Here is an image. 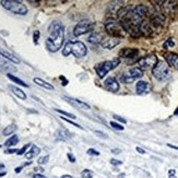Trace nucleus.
<instances>
[{
    "label": "nucleus",
    "instance_id": "obj_1",
    "mask_svg": "<svg viewBox=\"0 0 178 178\" xmlns=\"http://www.w3.org/2000/svg\"><path fill=\"white\" fill-rule=\"evenodd\" d=\"M64 40V27L59 21L51 22L48 26V37L46 40V47L51 53H56L61 48Z\"/></svg>",
    "mask_w": 178,
    "mask_h": 178
},
{
    "label": "nucleus",
    "instance_id": "obj_2",
    "mask_svg": "<svg viewBox=\"0 0 178 178\" xmlns=\"http://www.w3.org/2000/svg\"><path fill=\"white\" fill-rule=\"evenodd\" d=\"M88 53V48L86 46L82 43V42H67L64 45V49H62V55L64 57H68L69 55H73L77 58H81L84 57Z\"/></svg>",
    "mask_w": 178,
    "mask_h": 178
},
{
    "label": "nucleus",
    "instance_id": "obj_3",
    "mask_svg": "<svg viewBox=\"0 0 178 178\" xmlns=\"http://www.w3.org/2000/svg\"><path fill=\"white\" fill-rule=\"evenodd\" d=\"M1 5L5 8V10L10 11L14 14L19 15H25L27 13V8L24 3H22L20 1L16 0H2Z\"/></svg>",
    "mask_w": 178,
    "mask_h": 178
},
{
    "label": "nucleus",
    "instance_id": "obj_4",
    "mask_svg": "<svg viewBox=\"0 0 178 178\" xmlns=\"http://www.w3.org/2000/svg\"><path fill=\"white\" fill-rule=\"evenodd\" d=\"M119 64H120V58L119 57H117V58H115L113 60H106L104 62H102V64L96 66V68H95L96 73H97L99 78H104L110 70L115 69Z\"/></svg>",
    "mask_w": 178,
    "mask_h": 178
},
{
    "label": "nucleus",
    "instance_id": "obj_5",
    "mask_svg": "<svg viewBox=\"0 0 178 178\" xmlns=\"http://www.w3.org/2000/svg\"><path fill=\"white\" fill-rule=\"evenodd\" d=\"M152 72H153L154 78L157 79L158 81H165L170 75L169 66L165 61H158L157 64H156V66L153 68Z\"/></svg>",
    "mask_w": 178,
    "mask_h": 178
},
{
    "label": "nucleus",
    "instance_id": "obj_6",
    "mask_svg": "<svg viewBox=\"0 0 178 178\" xmlns=\"http://www.w3.org/2000/svg\"><path fill=\"white\" fill-rule=\"evenodd\" d=\"M148 12V8L145 5H137L134 10L129 13V20L131 22H134V24H141V21L143 20V18L145 16Z\"/></svg>",
    "mask_w": 178,
    "mask_h": 178
},
{
    "label": "nucleus",
    "instance_id": "obj_7",
    "mask_svg": "<svg viewBox=\"0 0 178 178\" xmlns=\"http://www.w3.org/2000/svg\"><path fill=\"white\" fill-rule=\"evenodd\" d=\"M94 27V23L90 20H82L80 21L78 24L74 26L73 29V35L74 36H81V35L85 34L90 32L91 30H93Z\"/></svg>",
    "mask_w": 178,
    "mask_h": 178
},
{
    "label": "nucleus",
    "instance_id": "obj_8",
    "mask_svg": "<svg viewBox=\"0 0 178 178\" xmlns=\"http://www.w3.org/2000/svg\"><path fill=\"white\" fill-rule=\"evenodd\" d=\"M157 58L154 56V55H150V56H147L144 58H141V59L138 61V64L140 66V69H151V68H154L156 64H157Z\"/></svg>",
    "mask_w": 178,
    "mask_h": 178
},
{
    "label": "nucleus",
    "instance_id": "obj_9",
    "mask_svg": "<svg viewBox=\"0 0 178 178\" xmlns=\"http://www.w3.org/2000/svg\"><path fill=\"white\" fill-rule=\"evenodd\" d=\"M142 75H143V71L140 68H132V69L129 70L128 73L125 74L123 77V80H124L125 83H131L134 80L142 78Z\"/></svg>",
    "mask_w": 178,
    "mask_h": 178
},
{
    "label": "nucleus",
    "instance_id": "obj_10",
    "mask_svg": "<svg viewBox=\"0 0 178 178\" xmlns=\"http://www.w3.org/2000/svg\"><path fill=\"white\" fill-rule=\"evenodd\" d=\"M105 29L107 31V33L112 35H119L120 31H121V27L119 26L118 22L114 19H110V20H107L106 23H105Z\"/></svg>",
    "mask_w": 178,
    "mask_h": 178
},
{
    "label": "nucleus",
    "instance_id": "obj_11",
    "mask_svg": "<svg viewBox=\"0 0 178 178\" xmlns=\"http://www.w3.org/2000/svg\"><path fill=\"white\" fill-rule=\"evenodd\" d=\"M64 99H66L70 105H72L74 107L79 109H84V110H89L91 109V106H90L88 103H85L83 101H80V99H72V97H69V96H64Z\"/></svg>",
    "mask_w": 178,
    "mask_h": 178
},
{
    "label": "nucleus",
    "instance_id": "obj_12",
    "mask_svg": "<svg viewBox=\"0 0 178 178\" xmlns=\"http://www.w3.org/2000/svg\"><path fill=\"white\" fill-rule=\"evenodd\" d=\"M119 44H120V38H118V37H108V38L103 40L101 43L102 47L105 49H113Z\"/></svg>",
    "mask_w": 178,
    "mask_h": 178
},
{
    "label": "nucleus",
    "instance_id": "obj_13",
    "mask_svg": "<svg viewBox=\"0 0 178 178\" xmlns=\"http://www.w3.org/2000/svg\"><path fill=\"white\" fill-rule=\"evenodd\" d=\"M105 88L107 90H109L110 92H118L119 91V83L118 81L115 79V78H113V77H109V78H107V79L105 80Z\"/></svg>",
    "mask_w": 178,
    "mask_h": 178
},
{
    "label": "nucleus",
    "instance_id": "obj_14",
    "mask_svg": "<svg viewBox=\"0 0 178 178\" xmlns=\"http://www.w3.org/2000/svg\"><path fill=\"white\" fill-rule=\"evenodd\" d=\"M55 137H56V140H58V141H66V140H69L71 138V134L67 129L60 128L56 131Z\"/></svg>",
    "mask_w": 178,
    "mask_h": 178
},
{
    "label": "nucleus",
    "instance_id": "obj_15",
    "mask_svg": "<svg viewBox=\"0 0 178 178\" xmlns=\"http://www.w3.org/2000/svg\"><path fill=\"white\" fill-rule=\"evenodd\" d=\"M136 91L138 94H147L150 91V84L145 81H138L136 85Z\"/></svg>",
    "mask_w": 178,
    "mask_h": 178
},
{
    "label": "nucleus",
    "instance_id": "obj_16",
    "mask_svg": "<svg viewBox=\"0 0 178 178\" xmlns=\"http://www.w3.org/2000/svg\"><path fill=\"white\" fill-rule=\"evenodd\" d=\"M137 55H138V49L136 48H124L119 53V56L123 58H132Z\"/></svg>",
    "mask_w": 178,
    "mask_h": 178
},
{
    "label": "nucleus",
    "instance_id": "obj_17",
    "mask_svg": "<svg viewBox=\"0 0 178 178\" xmlns=\"http://www.w3.org/2000/svg\"><path fill=\"white\" fill-rule=\"evenodd\" d=\"M0 56L2 57V58H5V59H8L9 61L11 62H13V64H20V59L19 58H16L14 55L10 54L9 51H7V50H3L0 48Z\"/></svg>",
    "mask_w": 178,
    "mask_h": 178
},
{
    "label": "nucleus",
    "instance_id": "obj_18",
    "mask_svg": "<svg viewBox=\"0 0 178 178\" xmlns=\"http://www.w3.org/2000/svg\"><path fill=\"white\" fill-rule=\"evenodd\" d=\"M166 61L169 66H172L173 68L178 71V56L176 54H167L166 55Z\"/></svg>",
    "mask_w": 178,
    "mask_h": 178
},
{
    "label": "nucleus",
    "instance_id": "obj_19",
    "mask_svg": "<svg viewBox=\"0 0 178 178\" xmlns=\"http://www.w3.org/2000/svg\"><path fill=\"white\" fill-rule=\"evenodd\" d=\"M9 90H10L11 92H12L16 97H19V99H22V101H25V99H26V94H25L21 89H19V88H16L14 85H9Z\"/></svg>",
    "mask_w": 178,
    "mask_h": 178
},
{
    "label": "nucleus",
    "instance_id": "obj_20",
    "mask_svg": "<svg viewBox=\"0 0 178 178\" xmlns=\"http://www.w3.org/2000/svg\"><path fill=\"white\" fill-rule=\"evenodd\" d=\"M40 152V149L37 147V145H35V144H33L32 147H31L30 151H27L26 153H25V157L27 158V160H31V158L35 157L36 155H38Z\"/></svg>",
    "mask_w": 178,
    "mask_h": 178
},
{
    "label": "nucleus",
    "instance_id": "obj_21",
    "mask_svg": "<svg viewBox=\"0 0 178 178\" xmlns=\"http://www.w3.org/2000/svg\"><path fill=\"white\" fill-rule=\"evenodd\" d=\"M34 83H36L37 85H40V86H42V88H44L46 90H49V91H54L55 90V88L51 84L44 81V80L40 79V78H34Z\"/></svg>",
    "mask_w": 178,
    "mask_h": 178
},
{
    "label": "nucleus",
    "instance_id": "obj_22",
    "mask_svg": "<svg viewBox=\"0 0 178 178\" xmlns=\"http://www.w3.org/2000/svg\"><path fill=\"white\" fill-rule=\"evenodd\" d=\"M88 40H89V43L91 45H99L102 43V35L99 34V33H93V34H91L89 36V38H88Z\"/></svg>",
    "mask_w": 178,
    "mask_h": 178
},
{
    "label": "nucleus",
    "instance_id": "obj_23",
    "mask_svg": "<svg viewBox=\"0 0 178 178\" xmlns=\"http://www.w3.org/2000/svg\"><path fill=\"white\" fill-rule=\"evenodd\" d=\"M18 142H19V137L16 134H14V136H12L11 138H9L5 141V145L7 148H10V147H14L15 144H18Z\"/></svg>",
    "mask_w": 178,
    "mask_h": 178
},
{
    "label": "nucleus",
    "instance_id": "obj_24",
    "mask_svg": "<svg viewBox=\"0 0 178 178\" xmlns=\"http://www.w3.org/2000/svg\"><path fill=\"white\" fill-rule=\"evenodd\" d=\"M7 77H8V79H10L12 82H14V83L16 84H20V85H23V86H25V88H27L29 85L25 83L24 81H22L21 79H19V78H16V77H14V75H12L11 73H8L7 74Z\"/></svg>",
    "mask_w": 178,
    "mask_h": 178
},
{
    "label": "nucleus",
    "instance_id": "obj_25",
    "mask_svg": "<svg viewBox=\"0 0 178 178\" xmlns=\"http://www.w3.org/2000/svg\"><path fill=\"white\" fill-rule=\"evenodd\" d=\"M16 130V126L15 125H9L8 127H5V129L3 130V136H10Z\"/></svg>",
    "mask_w": 178,
    "mask_h": 178
},
{
    "label": "nucleus",
    "instance_id": "obj_26",
    "mask_svg": "<svg viewBox=\"0 0 178 178\" xmlns=\"http://www.w3.org/2000/svg\"><path fill=\"white\" fill-rule=\"evenodd\" d=\"M82 178H92L93 177V172L90 170V169H83L82 173H81Z\"/></svg>",
    "mask_w": 178,
    "mask_h": 178
},
{
    "label": "nucleus",
    "instance_id": "obj_27",
    "mask_svg": "<svg viewBox=\"0 0 178 178\" xmlns=\"http://www.w3.org/2000/svg\"><path fill=\"white\" fill-rule=\"evenodd\" d=\"M57 113H59V114L64 115V116H66V117H69V118H72V119H75L77 117H75V115L73 114H70V113H68V112H64V110H61V109H55Z\"/></svg>",
    "mask_w": 178,
    "mask_h": 178
},
{
    "label": "nucleus",
    "instance_id": "obj_28",
    "mask_svg": "<svg viewBox=\"0 0 178 178\" xmlns=\"http://www.w3.org/2000/svg\"><path fill=\"white\" fill-rule=\"evenodd\" d=\"M110 126L113 127L114 129H116V130H124L125 127H123L120 124H117V123H115V121H110Z\"/></svg>",
    "mask_w": 178,
    "mask_h": 178
},
{
    "label": "nucleus",
    "instance_id": "obj_29",
    "mask_svg": "<svg viewBox=\"0 0 178 178\" xmlns=\"http://www.w3.org/2000/svg\"><path fill=\"white\" fill-rule=\"evenodd\" d=\"M30 145H31L30 143H27V144H25V145H24V147H23V148H22V149H20V150H18V155H23V154H24V153H26L25 151L27 150V148H30Z\"/></svg>",
    "mask_w": 178,
    "mask_h": 178
},
{
    "label": "nucleus",
    "instance_id": "obj_30",
    "mask_svg": "<svg viewBox=\"0 0 178 178\" xmlns=\"http://www.w3.org/2000/svg\"><path fill=\"white\" fill-rule=\"evenodd\" d=\"M49 161V156L48 155H45V156H42V157L38 158V164H46L47 162Z\"/></svg>",
    "mask_w": 178,
    "mask_h": 178
},
{
    "label": "nucleus",
    "instance_id": "obj_31",
    "mask_svg": "<svg viewBox=\"0 0 178 178\" xmlns=\"http://www.w3.org/2000/svg\"><path fill=\"white\" fill-rule=\"evenodd\" d=\"M40 31H35L34 35H33V40H34V44L37 45L38 44V40H40Z\"/></svg>",
    "mask_w": 178,
    "mask_h": 178
},
{
    "label": "nucleus",
    "instance_id": "obj_32",
    "mask_svg": "<svg viewBox=\"0 0 178 178\" xmlns=\"http://www.w3.org/2000/svg\"><path fill=\"white\" fill-rule=\"evenodd\" d=\"M174 45H175V43L173 42V40H172V38H169V40H167V42L164 44V48H167V47H173Z\"/></svg>",
    "mask_w": 178,
    "mask_h": 178
},
{
    "label": "nucleus",
    "instance_id": "obj_33",
    "mask_svg": "<svg viewBox=\"0 0 178 178\" xmlns=\"http://www.w3.org/2000/svg\"><path fill=\"white\" fill-rule=\"evenodd\" d=\"M60 118L62 119V120H64V121H67V123H69V124H71V125H73V126H75V127H78V128H80V129H83L80 125H78V124H75V123H73V121H71V120H69V119H67V118H64V117H60Z\"/></svg>",
    "mask_w": 178,
    "mask_h": 178
},
{
    "label": "nucleus",
    "instance_id": "obj_34",
    "mask_svg": "<svg viewBox=\"0 0 178 178\" xmlns=\"http://www.w3.org/2000/svg\"><path fill=\"white\" fill-rule=\"evenodd\" d=\"M88 154H89V155H96V156H97V155H99V151H96V150H94V149H89V150H88Z\"/></svg>",
    "mask_w": 178,
    "mask_h": 178
},
{
    "label": "nucleus",
    "instance_id": "obj_35",
    "mask_svg": "<svg viewBox=\"0 0 178 178\" xmlns=\"http://www.w3.org/2000/svg\"><path fill=\"white\" fill-rule=\"evenodd\" d=\"M95 134H97L99 137H101V138H104V139H108V136L106 134H104V132H102V131H95Z\"/></svg>",
    "mask_w": 178,
    "mask_h": 178
},
{
    "label": "nucleus",
    "instance_id": "obj_36",
    "mask_svg": "<svg viewBox=\"0 0 178 178\" xmlns=\"http://www.w3.org/2000/svg\"><path fill=\"white\" fill-rule=\"evenodd\" d=\"M114 118L116 119V120H118V121H121V123H124V124H126V123H127V120H126V119H124L123 117H120V116H117V115H114Z\"/></svg>",
    "mask_w": 178,
    "mask_h": 178
},
{
    "label": "nucleus",
    "instance_id": "obj_37",
    "mask_svg": "<svg viewBox=\"0 0 178 178\" xmlns=\"http://www.w3.org/2000/svg\"><path fill=\"white\" fill-rule=\"evenodd\" d=\"M110 164H113V165H121V162L118 161V160H115V158H112L110 160Z\"/></svg>",
    "mask_w": 178,
    "mask_h": 178
},
{
    "label": "nucleus",
    "instance_id": "obj_38",
    "mask_svg": "<svg viewBox=\"0 0 178 178\" xmlns=\"http://www.w3.org/2000/svg\"><path fill=\"white\" fill-rule=\"evenodd\" d=\"M67 156H68V158H69V161L71 162V163H74V162H75V157H74L71 153H68L67 154Z\"/></svg>",
    "mask_w": 178,
    "mask_h": 178
},
{
    "label": "nucleus",
    "instance_id": "obj_39",
    "mask_svg": "<svg viewBox=\"0 0 178 178\" xmlns=\"http://www.w3.org/2000/svg\"><path fill=\"white\" fill-rule=\"evenodd\" d=\"M176 175V170L175 169H169L168 170V176H175Z\"/></svg>",
    "mask_w": 178,
    "mask_h": 178
},
{
    "label": "nucleus",
    "instance_id": "obj_40",
    "mask_svg": "<svg viewBox=\"0 0 178 178\" xmlns=\"http://www.w3.org/2000/svg\"><path fill=\"white\" fill-rule=\"evenodd\" d=\"M136 150H137V152H139L140 154H145V151H144L143 149H141V148H139V147H137V148H136Z\"/></svg>",
    "mask_w": 178,
    "mask_h": 178
},
{
    "label": "nucleus",
    "instance_id": "obj_41",
    "mask_svg": "<svg viewBox=\"0 0 178 178\" xmlns=\"http://www.w3.org/2000/svg\"><path fill=\"white\" fill-rule=\"evenodd\" d=\"M60 80L62 81V85H67V84H68V80L64 79V77H62V75L60 77Z\"/></svg>",
    "mask_w": 178,
    "mask_h": 178
},
{
    "label": "nucleus",
    "instance_id": "obj_42",
    "mask_svg": "<svg viewBox=\"0 0 178 178\" xmlns=\"http://www.w3.org/2000/svg\"><path fill=\"white\" fill-rule=\"evenodd\" d=\"M33 178H47V177H45L44 175H40V174H35V175H33Z\"/></svg>",
    "mask_w": 178,
    "mask_h": 178
},
{
    "label": "nucleus",
    "instance_id": "obj_43",
    "mask_svg": "<svg viewBox=\"0 0 178 178\" xmlns=\"http://www.w3.org/2000/svg\"><path fill=\"white\" fill-rule=\"evenodd\" d=\"M14 152H18V150H13V149H10V150H7L5 153L11 154V153H14Z\"/></svg>",
    "mask_w": 178,
    "mask_h": 178
},
{
    "label": "nucleus",
    "instance_id": "obj_44",
    "mask_svg": "<svg viewBox=\"0 0 178 178\" xmlns=\"http://www.w3.org/2000/svg\"><path fill=\"white\" fill-rule=\"evenodd\" d=\"M112 152H113L114 154H119L120 152H121V151H120L119 149H113V150H112Z\"/></svg>",
    "mask_w": 178,
    "mask_h": 178
},
{
    "label": "nucleus",
    "instance_id": "obj_45",
    "mask_svg": "<svg viewBox=\"0 0 178 178\" xmlns=\"http://www.w3.org/2000/svg\"><path fill=\"white\" fill-rule=\"evenodd\" d=\"M22 168H23V167H22V166H21V167H16V168H15V173L19 174V173H20V172H21V170H22Z\"/></svg>",
    "mask_w": 178,
    "mask_h": 178
},
{
    "label": "nucleus",
    "instance_id": "obj_46",
    "mask_svg": "<svg viewBox=\"0 0 178 178\" xmlns=\"http://www.w3.org/2000/svg\"><path fill=\"white\" fill-rule=\"evenodd\" d=\"M167 147H169V148H172V149H175V150H177L178 151V147H175V145H172V144H167Z\"/></svg>",
    "mask_w": 178,
    "mask_h": 178
},
{
    "label": "nucleus",
    "instance_id": "obj_47",
    "mask_svg": "<svg viewBox=\"0 0 178 178\" xmlns=\"http://www.w3.org/2000/svg\"><path fill=\"white\" fill-rule=\"evenodd\" d=\"M35 170H38V172H40V173H42V172H44V169H43L42 167H36L35 168Z\"/></svg>",
    "mask_w": 178,
    "mask_h": 178
},
{
    "label": "nucleus",
    "instance_id": "obj_48",
    "mask_svg": "<svg viewBox=\"0 0 178 178\" xmlns=\"http://www.w3.org/2000/svg\"><path fill=\"white\" fill-rule=\"evenodd\" d=\"M61 178H72L71 176H69V175H64V176H62Z\"/></svg>",
    "mask_w": 178,
    "mask_h": 178
},
{
    "label": "nucleus",
    "instance_id": "obj_49",
    "mask_svg": "<svg viewBox=\"0 0 178 178\" xmlns=\"http://www.w3.org/2000/svg\"><path fill=\"white\" fill-rule=\"evenodd\" d=\"M0 169H5V165L3 164H0Z\"/></svg>",
    "mask_w": 178,
    "mask_h": 178
},
{
    "label": "nucleus",
    "instance_id": "obj_50",
    "mask_svg": "<svg viewBox=\"0 0 178 178\" xmlns=\"http://www.w3.org/2000/svg\"><path fill=\"white\" fill-rule=\"evenodd\" d=\"M5 172H3V173H0V177H2V176H5Z\"/></svg>",
    "mask_w": 178,
    "mask_h": 178
},
{
    "label": "nucleus",
    "instance_id": "obj_51",
    "mask_svg": "<svg viewBox=\"0 0 178 178\" xmlns=\"http://www.w3.org/2000/svg\"><path fill=\"white\" fill-rule=\"evenodd\" d=\"M124 177H125V175H124V174H121V175L119 176V178H124Z\"/></svg>",
    "mask_w": 178,
    "mask_h": 178
},
{
    "label": "nucleus",
    "instance_id": "obj_52",
    "mask_svg": "<svg viewBox=\"0 0 178 178\" xmlns=\"http://www.w3.org/2000/svg\"><path fill=\"white\" fill-rule=\"evenodd\" d=\"M175 115H178V107H177V110L175 112Z\"/></svg>",
    "mask_w": 178,
    "mask_h": 178
},
{
    "label": "nucleus",
    "instance_id": "obj_53",
    "mask_svg": "<svg viewBox=\"0 0 178 178\" xmlns=\"http://www.w3.org/2000/svg\"><path fill=\"white\" fill-rule=\"evenodd\" d=\"M169 178H176L175 176H169Z\"/></svg>",
    "mask_w": 178,
    "mask_h": 178
}]
</instances>
